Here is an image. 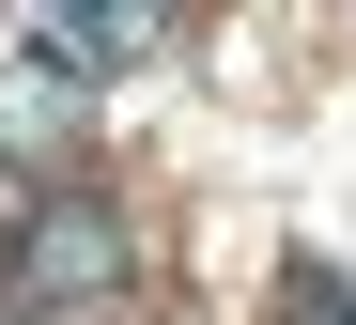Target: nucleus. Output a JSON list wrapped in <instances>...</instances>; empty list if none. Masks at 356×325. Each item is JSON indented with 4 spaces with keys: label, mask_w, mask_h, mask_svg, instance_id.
<instances>
[{
    "label": "nucleus",
    "mask_w": 356,
    "mask_h": 325,
    "mask_svg": "<svg viewBox=\"0 0 356 325\" xmlns=\"http://www.w3.org/2000/svg\"><path fill=\"white\" fill-rule=\"evenodd\" d=\"M279 325H356V279H341V264H310V248H294V264H279Z\"/></svg>",
    "instance_id": "obj_3"
},
{
    "label": "nucleus",
    "mask_w": 356,
    "mask_h": 325,
    "mask_svg": "<svg viewBox=\"0 0 356 325\" xmlns=\"http://www.w3.org/2000/svg\"><path fill=\"white\" fill-rule=\"evenodd\" d=\"M108 279H124V232H108L93 202H47V217H16V248H0V294L16 310H78Z\"/></svg>",
    "instance_id": "obj_1"
},
{
    "label": "nucleus",
    "mask_w": 356,
    "mask_h": 325,
    "mask_svg": "<svg viewBox=\"0 0 356 325\" xmlns=\"http://www.w3.org/2000/svg\"><path fill=\"white\" fill-rule=\"evenodd\" d=\"M31 31H47V47H63V62H78V78H93V62H124V47L155 31V0H31Z\"/></svg>",
    "instance_id": "obj_2"
}]
</instances>
